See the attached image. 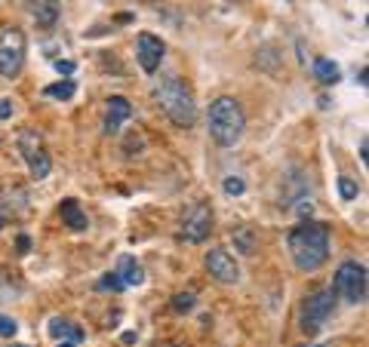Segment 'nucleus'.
Here are the masks:
<instances>
[{"label":"nucleus","mask_w":369,"mask_h":347,"mask_svg":"<svg viewBox=\"0 0 369 347\" xmlns=\"http://www.w3.org/2000/svg\"><path fill=\"white\" fill-rule=\"evenodd\" d=\"M28 13L37 22V28H43V31H53L55 22H59V0H31L28 4Z\"/></svg>","instance_id":"nucleus-12"},{"label":"nucleus","mask_w":369,"mask_h":347,"mask_svg":"<svg viewBox=\"0 0 369 347\" xmlns=\"http://www.w3.org/2000/svg\"><path fill=\"white\" fill-rule=\"evenodd\" d=\"M311 347H326V344H311Z\"/></svg>","instance_id":"nucleus-30"},{"label":"nucleus","mask_w":369,"mask_h":347,"mask_svg":"<svg viewBox=\"0 0 369 347\" xmlns=\"http://www.w3.org/2000/svg\"><path fill=\"white\" fill-rule=\"evenodd\" d=\"M99 289H111V292H120V289H126L123 283H120V277L114 274V270H111V274H105L99 280Z\"/></svg>","instance_id":"nucleus-22"},{"label":"nucleus","mask_w":369,"mask_h":347,"mask_svg":"<svg viewBox=\"0 0 369 347\" xmlns=\"http://www.w3.org/2000/svg\"><path fill=\"white\" fill-rule=\"evenodd\" d=\"M114 274L120 277V283H123V286H142V283H145V268L138 265L133 255H123V258H120Z\"/></svg>","instance_id":"nucleus-13"},{"label":"nucleus","mask_w":369,"mask_h":347,"mask_svg":"<svg viewBox=\"0 0 369 347\" xmlns=\"http://www.w3.org/2000/svg\"><path fill=\"white\" fill-rule=\"evenodd\" d=\"M18 154L25 157L34 182H43V178L53 172V160L43 148V138L37 136L34 129H22V133H18Z\"/></svg>","instance_id":"nucleus-7"},{"label":"nucleus","mask_w":369,"mask_h":347,"mask_svg":"<svg viewBox=\"0 0 369 347\" xmlns=\"http://www.w3.org/2000/svg\"><path fill=\"white\" fill-rule=\"evenodd\" d=\"M46 332H50L55 341H71V344H80V338H83V332L77 329V326L62 320V316H53L50 326H46Z\"/></svg>","instance_id":"nucleus-15"},{"label":"nucleus","mask_w":369,"mask_h":347,"mask_svg":"<svg viewBox=\"0 0 369 347\" xmlns=\"http://www.w3.org/2000/svg\"><path fill=\"white\" fill-rule=\"evenodd\" d=\"M163 55H166V43L157 34L142 31V34L136 37V62L142 65L145 74H157V68H160V62H163Z\"/></svg>","instance_id":"nucleus-9"},{"label":"nucleus","mask_w":369,"mask_h":347,"mask_svg":"<svg viewBox=\"0 0 369 347\" xmlns=\"http://www.w3.org/2000/svg\"><path fill=\"white\" fill-rule=\"evenodd\" d=\"M59 215H62V224H68L71 231H87L89 228V221H87V212L80 209V203L77 200H62L59 206Z\"/></svg>","instance_id":"nucleus-14"},{"label":"nucleus","mask_w":369,"mask_h":347,"mask_svg":"<svg viewBox=\"0 0 369 347\" xmlns=\"http://www.w3.org/2000/svg\"><path fill=\"white\" fill-rule=\"evenodd\" d=\"M154 101L175 126L188 129L197 123V101H194V92L182 77H163L154 87Z\"/></svg>","instance_id":"nucleus-2"},{"label":"nucleus","mask_w":369,"mask_h":347,"mask_svg":"<svg viewBox=\"0 0 369 347\" xmlns=\"http://www.w3.org/2000/svg\"><path fill=\"white\" fill-rule=\"evenodd\" d=\"M13 347H25V344H13Z\"/></svg>","instance_id":"nucleus-31"},{"label":"nucleus","mask_w":369,"mask_h":347,"mask_svg":"<svg viewBox=\"0 0 369 347\" xmlns=\"http://www.w3.org/2000/svg\"><path fill=\"white\" fill-rule=\"evenodd\" d=\"M133 117V105L123 96H111L108 99V114H105V136H117L120 126Z\"/></svg>","instance_id":"nucleus-11"},{"label":"nucleus","mask_w":369,"mask_h":347,"mask_svg":"<svg viewBox=\"0 0 369 347\" xmlns=\"http://www.w3.org/2000/svg\"><path fill=\"white\" fill-rule=\"evenodd\" d=\"M74 92H77V83H74V80H59V83H50V87H43V96H46V99H59V101L74 99Z\"/></svg>","instance_id":"nucleus-17"},{"label":"nucleus","mask_w":369,"mask_h":347,"mask_svg":"<svg viewBox=\"0 0 369 347\" xmlns=\"http://www.w3.org/2000/svg\"><path fill=\"white\" fill-rule=\"evenodd\" d=\"M332 292L341 295L351 304H363L366 302V265L360 261H341L332 280Z\"/></svg>","instance_id":"nucleus-5"},{"label":"nucleus","mask_w":369,"mask_h":347,"mask_svg":"<svg viewBox=\"0 0 369 347\" xmlns=\"http://www.w3.org/2000/svg\"><path fill=\"white\" fill-rule=\"evenodd\" d=\"M16 332H18V323L13 320V316H4V314H0V335H4V338H13Z\"/></svg>","instance_id":"nucleus-23"},{"label":"nucleus","mask_w":369,"mask_h":347,"mask_svg":"<svg viewBox=\"0 0 369 347\" xmlns=\"http://www.w3.org/2000/svg\"><path fill=\"white\" fill-rule=\"evenodd\" d=\"M212 221H216V215H212L209 203L191 206V212L182 219V237L188 243H203L212 233Z\"/></svg>","instance_id":"nucleus-8"},{"label":"nucleus","mask_w":369,"mask_h":347,"mask_svg":"<svg viewBox=\"0 0 369 347\" xmlns=\"http://www.w3.org/2000/svg\"><path fill=\"white\" fill-rule=\"evenodd\" d=\"M28 37L18 25H0V77L16 80L25 68Z\"/></svg>","instance_id":"nucleus-4"},{"label":"nucleus","mask_w":369,"mask_h":347,"mask_svg":"<svg viewBox=\"0 0 369 347\" xmlns=\"http://www.w3.org/2000/svg\"><path fill=\"white\" fill-rule=\"evenodd\" d=\"M55 71H59V74H65V77H71V74L77 71V65H74V62H68V59H59V62H55Z\"/></svg>","instance_id":"nucleus-24"},{"label":"nucleus","mask_w":369,"mask_h":347,"mask_svg":"<svg viewBox=\"0 0 369 347\" xmlns=\"http://www.w3.org/2000/svg\"><path fill=\"white\" fill-rule=\"evenodd\" d=\"M338 194H341V200H357V194H360V184L354 182V178L341 175V178H338Z\"/></svg>","instance_id":"nucleus-19"},{"label":"nucleus","mask_w":369,"mask_h":347,"mask_svg":"<svg viewBox=\"0 0 369 347\" xmlns=\"http://www.w3.org/2000/svg\"><path fill=\"white\" fill-rule=\"evenodd\" d=\"M194 304H197V298H194V292H179V295L172 298V311H179V314L194 311Z\"/></svg>","instance_id":"nucleus-20"},{"label":"nucleus","mask_w":369,"mask_h":347,"mask_svg":"<svg viewBox=\"0 0 369 347\" xmlns=\"http://www.w3.org/2000/svg\"><path fill=\"white\" fill-rule=\"evenodd\" d=\"M336 314V292L332 289H317L304 298L302 304V332L304 335H314L323 329V323Z\"/></svg>","instance_id":"nucleus-6"},{"label":"nucleus","mask_w":369,"mask_h":347,"mask_svg":"<svg viewBox=\"0 0 369 347\" xmlns=\"http://www.w3.org/2000/svg\"><path fill=\"white\" fill-rule=\"evenodd\" d=\"M28 246H31V240H28V237H18V252H22V255L28 252Z\"/></svg>","instance_id":"nucleus-26"},{"label":"nucleus","mask_w":369,"mask_h":347,"mask_svg":"<svg viewBox=\"0 0 369 347\" xmlns=\"http://www.w3.org/2000/svg\"><path fill=\"white\" fill-rule=\"evenodd\" d=\"M13 117V99H0V120Z\"/></svg>","instance_id":"nucleus-25"},{"label":"nucleus","mask_w":369,"mask_h":347,"mask_svg":"<svg viewBox=\"0 0 369 347\" xmlns=\"http://www.w3.org/2000/svg\"><path fill=\"white\" fill-rule=\"evenodd\" d=\"M286 246H290L295 268L304 270V274H314V270H320L329 258V228L323 221L308 219L290 231Z\"/></svg>","instance_id":"nucleus-1"},{"label":"nucleus","mask_w":369,"mask_h":347,"mask_svg":"<svg viewBox=\"0 0 369 347\" xmlns=\"http://www.w3.org/2000/svg\"><path fill=\"white\" fill-rule=\"evenodd\" d=\"M206 123H209V136L219 148H234L240 138H243V129H246V114L240 108L237 99L231 96H219L216 101L209 105V114H206Z\"/></svg>","instance_id":"nucleus-3"},{"label":"nucleus","mask_w":369,"mask_h":347,"mask_svg":"<svg viewBox=\"0 0 369 347\" xmlns=\"http://www.w3.org/2000/svg\"><path fill=\"white\" fill-rule=\"evenodd\" d=\"M160 347H179V344H160Z\"/></svg>","instance_id":"nucleus-29"},{"label":"nucleus","mask_w":369,"mask_h":347,"mask_svg":"<svg viewBox=\"0 0 369 347\" xmlns=\"http://www.w3.org/2000/svg\"><path fill=\"white\" fill-rule=\"evenodd\" d=\"M55 347H77V344H71V341H59V344H55Z\"/></svg>","instance_id":"nucleus-27"},{"label":"nucleus","mask_w":369,"mask_h":347,"mask_svg":"<svg viewBox=\"0 0 369 347\" xmlns=\"http://www.w3.org/2000/svg\"><path fill=\"white\" fill-rule=\"evenodd\" d=\"M206 270L216 283H225V286L240 280V268L228 249H209L206 252Z\"/></svg>","instance_id":"nucleus-10"},{"label":"nucleus","mask_w":369,"mask_h":347,"mask_svg":"<svg viewBox=\"0 0 369 347\" xmlns=\"http://www.w3.org/2000/svg\"><path fill=\"white\" fill-rule=\"evenodd\" d=\"M234 243L240 246V252H243V255H253V252H255V237H253V231H246V228H240V231L234 233Z\"/></svg>","instance_id":"nucleus-18"},{"label":"nucleus","mask_w":369,"mask_h":347,"mask_svg":"<svg viewBox=\"0 0 369 347\" xmlns=\"http://www.w3.org/2000/svg\"><path fill=\"white\" fill-rule=\"evenodd\" d=\"M221 187H225V194H228V197H240V194L246 191V182H243V178H237V175H228V178H225V184H221Z\"/></svg>","instance_id":"nucleus-21"},{"label":"nucleus","mask_w":369,"mask_h":347,"mask_svg":"<svg viewBox=\"0 0 369 347\" xmlns=\"http://www.w3.org/2000/svg\"><path fill=\"white\" fill-rule=\"evenodd\" d=\"M4 224H6V219H4V215H0V228H4Z\"/></svg>","instance_id":"nucleus-28"},{"label":"nucleus","mask_w":369,"mask_h":347,"mask_svg":"<svg viewBox=\"0 0 369 347\" xmlns=\"http://www.w3.org/2000/svg\"><path fill=\"white\" fill-rule=\"evenodd\" d=\"M314 77H317L320 83H338L341 77V71H338V65L332 62V59H314Z\"/></svg>","instance_id":"nucleus-16"}]
</instances>
